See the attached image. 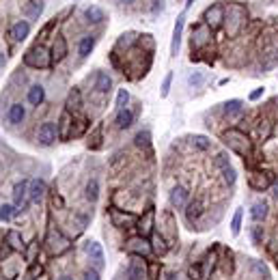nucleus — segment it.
I'll return each mask as SVG.
<instances>
[{
	"instance_id": "nucleus-11",
	"label": "nucleus",
	"mask_w": 278,
	"mask_h": 280,
	"mask_svg": "<svg viewBox=\"0 0 278 280\" xmlns=\"http://www.w3.org/2000/svg\"><path fill=\"white\" fill-rule=\"evenodd\" d=\"M183 24H186V15H179L175 22V31H173V41H170V56L179 54V45H181V33H183Z\"/></svg>"
},
{
	"instance_id": "nucleus-7",
	"label": "nucleus",
	"mask_w": 278,
	"mask_h": 280,
	"mask_svg": "<svg viewBox=\"0 0 278 280\" xmlns=\"http://www.w3.org/2000/svg\"><path fill=\"white\" fill-rule=\"evenodd\" d=\"M56 136H58V127H56L54 123L48 121V123H43V125L39 127V136H37V138H39V142H41L43 147H50L52 142L56 140Z\"/></svg>"
},
{
	"instance_id": "nucleus-47",
	"label": "nucleus",
	"mask_w": 278,
	"mask_h": 280,
	"mask_svg": "<svg viewBox=\"0 0 278 280\" xmlns=\"http://www.w3.org/2000/svg\"><path fill=\"white\" fill-rule=\"evenodd\" d=\"M99 138H102V127H97V129H95V134H93V140H95V142H93V149H97V147H99Z\"/></svg>"
},
{
	"instance_id": "nucleus-19",
	"label": "nucleus",
	"mask_w": 278,
	"mask_h": 280,
	"mask_svg": "<svg viewBox=\"0 0 278 280\" xmlns=\"http://www.w3.org/2000/svg\"><path fill=\"white\" fill-rule=\"evenodd\" d=\"M203 211H205L203 200L197 199V200H192L190 205H188V209H186V218L190 220V222H194V220H199L200 216H203Z\"/></svg>"
},
{
	"instance_id": "nucleus-24",
	"label": "nucleus",
	"mask_w": 278,
	"mask_h": 280,
	"mask_svg": "<svg viewBox=\"0 0 278 280\" xmlns=\"http://www.w3.org/2000/svg\"><path fill=\"white\" fill-rule=\"evenodd\" d=\"M24 106L22 104H13L9 108V112H7V119H9V123H13V125H17V123H22L24 121Z\"/></svg>"
},
{
	"instance_id": "nucleus-23",
	"label": "nucleus",
	"mask_w": 278,
	"mask_h": 280,
	"mask_svg": "<svg viewBox=\"0 0 278 280\" xmlns=\"http://www.w3.org/2000/svg\"><path fill=\"white\" fill-rule=\"evenodd\" d=\"M28 33H31V24L28 22H17L13 28H11V37H13L15 41H24L28 37Z\"/></svg>"
},
{
	"instance_id": "nucleus-18",
	"label": "nucleus",
	"mask_w": 278,
	"mask_h": 280,
	"mask_svg": "<svg viewBox=\"0 0 278 280\" xmlns=\"http://www.w3.org/2000/svg\"><path fill=\"white\" fill-rule=\"evenodd\" d=\"M250 218L254 222H263L265 218H268V202L265 200H257L254 205L250 207Z\"/></svg>"
},
{
	"instance_id": "nucleus-51",
	"label": "nucleus",
	"mask_w": 278,
	"mask_h": 280,
	"mask_svg": "<svg viewBox=\"0 0 278 280\" xmlns=\"http://www.w3.org/2000/svg\"><path fill=\"white\" fill-rule=\"evenodd\" d=\"M192 2H194V0H188V2H186V7H192Z\"/></svg>"
},
{
	"instance_id": "nucleus-8",
	"label": "nucleus",
	"mask_w": 278,
	"mask_h": 280,
	"mask_svg": "<svg viewBox=\"0 0 278 280\" xmlns=\"http://www.w3.org/2000/svg\"><path fill=\"white\" fill-rule=\"evenodd\" d=\"M147 278V265L140 257H136L134 261H129L127 265V280H145Z\"/></svg>"
},
{
	"instance_id": "nucleus-53",
	"label": "nucleus",
	"mask_w": 278,
	"mask_h": 280,
	"mask_svg": "<svg viewBox=\"0 0 278 280\" xmlns=\"http://www.w3.org/2000/svg\"><path fill=\"white\" fill-rule=\"evenodd\" d=\"M58 280H72V278H69V276H61V278H58Z\"/></svg>"
},
{
	"instance_id": "nucleus-37",
	"label": "nucleus",
	"mask_w": 278,
	"mask_h": 280,
	"mask_svg": "<svg viewBox=\"0 0 278 280\" xmlns=\"http://www.w3.org/2000/svg\"><path fill=\"white\" fill-rule=\"evenodd\" d=\"M37 252H39V240H35L31 243V248L26 250V261L28 263H35V257H37Z\"/></svg>"
},
{
	"instance_id": "nucleus-43",
	"label": "nucleus",
	"mask_w": 278,
	"mask_h": 280,
	"mask_svg": "<svg viewBox=\"0 0 278 280\" xmlns=\"http://www.w3.org/2000/svg\"><path fill=\"white\" fill-rule=\"evenodd\" d=\"M192 145L197 149H209V140L205 138V136H194L192 138Z\"/></svg>"
},
{
	"instance_id": "nucleus-49",
	"label": "nucleus",
	"mask_w": 278,
	"mask_h": 280,
	"mask_svg": "<svg viewBox=\"0 0 278 280\" xmlns=\"http://www.w3.org/2000/svg\"><path fill=\"white\" fill-rule=\"evenodd\" d=\"M252 237H254V241H259V240H261V229H259V226L252 231Z\"/></svg>"
},
{
	"instance_id": "nucleus-28",
	"label": "nucleus",
	"mask_w": 278,
	"mask_h": 280,
	"mask_svg": "<svg viewBox=\"0 0 278 280\" xmlns=\"http://www.w3.org/2000/svg\"><path fill=\"white\" fill-rule=\"evenodd\" d=\"M43 97H45L43 86H41V84H35V86H31V91H28V101H31L33 106H39L41 101H43Z\"/></svg>"
},
{
	"instance_id": "nucleus-35",
	"label": "nucleus",
	"mask_w": 278,
	"mask_h": 280,
	"mask_svg": "<svg viewBox=\"0 0 278 280\" xmlns=\"http://www.w3.org/2000/svg\"><path fill=\"white\" fill-rule=\"evenodd\" d=\"M13 213H15L13 205H0V220H2V222H9V220L13 218Z\"/></svg>"
},
{
	"instance_id": "nucleus-5",
	"label": "nucleus",
	"mask_w": 278,
	"mask_h": 280,
	"mask_svg": "<svg viewBox=\"0 0 278 280\" xmlns=\"http://www.w3.org/2000/svg\"><path fill=\"white\" fill-rule=\"evenodd\" d=\"M252 190H257V192H263V190H268L272 183H274V177L270 175V172H252L250 179H248Z\"/></svg>"
},
{
	"instance_id": "nucleus-54",
	"label": "nucleus",
	"mask_w": 278,
	"mask_h": 280,
	"mask_svg": "<svg viewBox=\"0 0 278 280\" xmlns=\"http://www.w3.org/2000/svg\"><path fill=\"white\" fill-rule=\"evenodd\" d=\"M123 2H127V4H129V2H134V0H123Z\"/></svg>"
},
{
	"instance_id": "nucleus-33",
	"label": "nucleus",
	"mask_w": 278,
	"mask_h": 280,
	"mask_svg": "<svg viewBox=\"0 0 278 280\" xmlns=\"http://www.w3.org/2000/svg\"><path fill=\"white\" fill-rule=\"evenodd\" d=\"M93 45H95V39H93V37H84V39H82L80 41V56L84 58V56L91 54Z\"/></svg>"
},
{
	"instance_id": "nucleus-36",
	"label": "nucleus",
	"mask_w": 278,
	"mask_h": 280,
	"mask_svg": "<svg viewBox=\"0 0 278 280\" xmlns=\"http://www.w3.org/2000/svg\"><path fill=\"white\" fill-rule=\"evenodd\" d=\"M239 229H241V209L235 211L233 220H231V231H233V235H239Z\"/></svg>"
},
{
	"instance_id": "nucleus-29",
	"label": "nucleus",
	"mask_w": 278,
	"mask_h": 280,
	"mask_svg": "<svg viewBox=\"0 0 278 280\" xmlns=\"http://www.w3.org/2000/svg\"><path fill=\"white\" fill-rule=\"evenodd\" d=\"M97 199H99V183H97V179H91L86 183V200L95 202Z\"/></svg>"
},
{
	"instance_id": "nucleus-22",
	"label": "nucleus",
	"mask_w": 278,
	"mask_h": 280,
	"mask_svg": "<svg viewBox=\"0 0 278 280\" xmlns=\"http://www.w3.org/2000/svg\"><path fill=\"white\" fill-rule=\"evenodd\" d=\"M117 127L119 129H127V127H132V123H134V112L132 110H127V108H121L119 110V115H117Z\"/></svg>"
},
{
	"instance_id": "nucleus-41",
	"label": "nucleus",
	"mask_w": 278,
	"mask_h": 280,
	"mask_svg": "<svg viewBox=\"0 0 278 280\" xmlns=\"http://www.w3.org/2000/svg\"><path fill=\"white\" fill-rule=\"evenodd\" d=\"M170 82H173V71H168L166 74V78H164V82H162V97H168V91H170Z\"/></svg>"
},
{
	"instance_id": "nucleus-17",
	"label": "nucleus",
	"mask_w": 278,
	"mask_h": 280,
	"mask_svg": "<svg viewBox=\"0 0 278 280\" xmlns=\"http://www.w3.org/2000/svg\"><path fill=\"white\" fill-rule=\"evenodd\" d=\"M209 37H211L209 26H197V28H194V33H192V47L205 45L207 41H209Z\"/></svg>"
},
{
	"instance_id": "nucleus-38",
	"label": "nucleus",
	"mask_w": 278,
	"mask_h": 280,
	"mask_svg": "<svg viewBox=\"0 0 278 280\" xmlns=\"http://www.w3.org/2000/svg\"><path fill=\"white\" fill-rule=\"evenodd\" d=\"M203 74H199V71H194V74H190V76H188V84H190V86H194V88H199L200 84H203Z\"/></svg>"
},
{
	"instance_id": "nucleus-40",
	"label": "nucleus",
	"mask_w": 278,
	"mask_h": 280,
	"mask_svg": "<svg viewBox=\"0 0 278 280\" xmlns=\"http://www.w3.org/2000/svg\"><path fill=\"white\" fill-rule=\"evenodd\" d=\"M149 140H151L149 132H138L136 134V145L138 147H149Z\"/></svg>"
},
{
	"instance_id": "nucleus-50",
	"label": "nucleus",
	"mask_w": 278,
	"mask_h": 280,
	"mask_svg": "<svg viewBox=\"0 0 278 280\" xmlns=\"http://www.w3.org/2000/svg\"><path fill=\"white\" fill-rule=\"evenodd\" d=\"M272 186H274V196L278 199V179H274V183H272Z\"/></svg>"
},
{
	"instance_id": "nucleus-48",
	"label": "nucleus",
	"mask_w": 278,
	"mask_h": 280,
	"mask_svg": "<svg viewBox=\"0 0 278 280\" xmlns=\"http://www.w3.org/2000/svg\"><path fill=\"white\" fill-rule=\"evenodd\" d=\"M261 95H263V88H257V91H252V93H250V99H252V101H257L259 97H261Z\"/></svg>"
},
{
	"instance_id": "nucleus-55",
	"label": "nucleus",
	"mask_w": 278,
	"mask_h": 280,
	"mask_svg": "<svg viewBox=\"0 0 278 280\" xmlns=\"http://www.w3.org/2000/svg\"><path fill=\"white\" fill-rule=\"evenodd\" d=\"M0 276H2V272H0ZM0 280H2V278H0Z\"/></svg>"
},
{
	"instance_id": "nucleus-32",
	"label": "nucleus",
	"mask_w": 278,
	"mask_h": 280,
	"mask_svg": "<svg viewBox=\"0 0 278 280\" xmlns=\"http://www.w3.org/2000/svg\"><path fill=\"white\" fill-rule=\"evenodd\" d=\"M220 170H222V179H224V183H227V186H233L235 179H238V172H235L233 166L227 164V166H224V168H220Z\"/></svg>"
},
{
	"instance_id": "nucleus-6",
	"label": "nucleus",
	"mask_w": 278,
	"mask_h": 280,
	"mask_svg": "<svg viewBox=\"0 0 278 280\" xmlns=\"http://www.w3.org/2000/svg\"><path fill=\"white\" fill-rule=\"evenodd\" d=\"M110 220H112V224L119 226V229H123V226L127 229V224L138 222V218H136L134 213H123L121 209H117V207H110Z\"/></svg>"
},
{
	"instance_id": "nucleus-39",
	"label": "nucleus",
	"mask_w": 278,
	"mask_h": 280,
	"mask_svg": "<svg viewBox=\"0 0 278 280\" xmlns=\"http://www.w3.org/2000/svg\"><path fill=\"white\" fill-rule=\"evenodd\" d=\"M41 274H43V267H41L39 263H31V270H28L26 276H28V280H37Z\"/></svg>"
},
{
	"instance_id": "nucleus-2",
	"label": "nucleus",
	"mask_w": 278,
	"mask_h": 280,
	"mask_svg": "<svg viewBox=\"0 0 278 280\" xmlns=\"http://www.w3.org/2000/svg\"><path fill=\"white\" fill-rule=\"evenodd\" d=\"M24 63L33 69H48L52 65V54L43 45H35L24 54Z\"/></svg>"
},
{
	"instance_id": "nucleus-45",
	"label": "nucleus",
	"mask_w": 278,
	"mask_h": 280,
	"mask_svg": "<svg viewBox=\"0 0 278 280\" xmlns=\"http://www.w3.org/2000/svg\"><path fill=\"white\" fill-rule=\"evenodd\" d=\"M82 280H99V272L97 270H86Z\"/></svg>"
},
{
	"instance_id": "nucleus-9",
	"label": "nucleus",
	"mask_w": 278,
	"mask_h": 280,
	"mask_svg": "<svg viewBox=\"0 0 278 280\" xmlns=\"http://www.w3.org/2000/svg\"><path fill=\"white\" fill-rule=\"evenodd\" d=\"M48 250H50V254H63L65 250H69V240H65V237L58 233H50L48 237Z\"/></svg>"
},
{
	"instance_id": "nucleus-52",
	"label": "nucleus",
	"mask_w": 278,
	"mask_h": 280,
	"mask_svg": "<svg viewBox=\"0 0 278 280\" xmlns=\"http://www.w3.org/2000/svg\"><path fill=\"white\" fill-rule=\"evenodd\" d=\"M168 280H177V276H175V274H170V276H168Z\"/></svg>"
},
{
	"instance_id": "nucleus-25",
	"label": "nucleus",
	"mask_w": 278,
	"mask_h": 280,
	"mask_svg": "<svg viewBox=\"0 0 278 280\" xmlns=\"http://www.w3.org/2000/svg\"><path fill=\"white\" fill-rule=\"evenodd\" d=\"M4 241L11 246V250H24V241H22V235L17 233V231H7V235H4Z\"/></svg>"
},
{
	"instance_id": "nucleus-27",
	"label": "nucleus",
	"mask_w": 278,
	"mask_h": 280,
	"mask_svg": "<svg viewBox=\"0 0 278 280\" xmlns=\"http://www.w3.org/2000/svg\"><path fill=\"white\" fill-rule=\"evenodd\" d=\"M95 88L99 93H108L112 88V78L108 74H104V71H99L97 74V80H95Z\"/></svg>"
},
{
	"instance_id": "nucleus-16",
	"label": "nucleus",
	"mask_w": 278,
	"mask_h": 280,
	"mask_svg": "<svg viewBox=\"0 0 278 280\" xmlns=\"http://www.w3.org/2000/svg\"><path fill=\"white\" fill-rule=\"evenodd\" d=\"M72 112L69 110H65L63 115H61V121H58V136H61V140H67L69 136H72Z\"/></svg>"
},
{
	"instance_id": "nucleus-3",
	"label": "nucleus",
	"mask_w": 278,
	"mask_h": 280,
	"mask_svg": "<svg viewBox=\"0 0 278 280\" xmlns=\"http://www.w3.org/2000/svg\"><path fill=\"white\" fill-rule=\"evenodd\" d=\"M246 9L244 7H239V4H231L229 7V15L224 17L227 20V35L229 37H233V35H238L241 31V26L246 24Z\"/></svg>"
},
{
	"instance_id": "nucleus-14",
	"label": "nucleus",
	"mask_w": 278,
	"mask_h": 280,
	"mask_svg": "<svg viewBox=\"0 0 278 280\" xmlns=\"http://www.w3.org/2000/svg\"><path fill=\"white\" fill-rule=\"evenodd\" d=\"M65 56H67V41H65L63 35H56L54 45H52V61L61 63Z\"/></svg>"
},
{
	"instance_id": "nucleus-13",
	"label": "nucleus",
	"mask_w": 278,
	"mask_h": 280,
	"mask_svg": "<svg viewBox=\"0 0 278 280\" xmlns=\"http://www.w3.org/2000/svg\"><path fill=\"white\" fill-rule=\"evenodd\" d=\"M45 181L43 179H33L31 186H28V199H31L33 202H39L41 199L45 196Z\"/></svg>"
},
{
	"instance_id": "nucleus-4",
	"label": "nucleus",
	"mask_w": 278,
	"mask_h": 280,
	"mask_svg": "<svg viewBox=\"0 0 278 280\" xmlns=\"http://www.w3.org/2000/svg\"><path fill=\"white\" fill-rule=\"evenodd\" d=\"M127 252L136 254V257H149L151 254V241L147 240V237L138 235V237H132V240H127Z\"/></svg>"
},
{
	"instance_id": "nucleus-10",
	"label": "nucleus",
	"mask_w": 278,
	"mask_h": 280,
	"mask_svg": "<svg viewBox=\"0 0 278 280\" xmlns=\"http://www.w3.org/2000/svg\"><path fill=\"white\" fill-rule=\"evenodd\" d=\"M28 186H31V181H20L17 186L13 188V200H15V207H22V209H26L28 205Z\"/></svg>"
},
{
	"instance_id": "nucleus-46",
	"label": "nucleus",
	"mask_w": 278,
	"mask_h": 280,
	"mask_svg": "<svg viewBox=\"0 0 278 280\" xmlns=\"http://www.w3.org/2000/svg\"><path fill=\"white\" fill-rule=\"evenodd\" d=\"M190 278H192V280H199V278H200V267H199V265H192V267H190Z\"/></svg>"
},
{
	"instance_id": "nucleus-42",
	"label": "nucleus",
	"mask_w": 278,
	"mask_h": 280,
	"mask_svg": "<svg viewBox=\"0 0 278 280\" xmlns=\"http://www.w3.org/2000/svg\"><path fill=\"white\" fill-rule=\"evenodd\" d=\"M127 101H129V93L125 91V88H121L119 95H117V106H119V110H121V108H125Z\"/></svg>"
},
{
	"instance_id": "nucleus-30",
	"label": "nucleus",
	"mask_w": 278,
	"mask_h": 280,
	"mask_svg": "<svg viewBox=\"0 0 278 280\" xmlns=\"http://www.w3.org/2000/svg\"><path fill=\"white\" fill-rule=\"evenodd\" d=\"M241 108H244V104H241L239 99H231L224 104V115L227 117H233V115H239Z\"/></svg>"
},
{
	"instance_id": "nucleus-34",
	"label": "nucleus",
	"mask_w": 278,
	"mask_h": 280,
	"mask_svg": "<svg viewBox=\"0 0 278 280\" xmlns=\"http://www.w3.org/2000/svg\"><path fill=\"white\" fill-rule=\"evenodd\" d=\"M153 250H156L158 254H166V250H168V246H166V241L162 240V235H156L153 237V246H151Z\"/></svg>"
},
{
	"instance_id": "nucleus-21",
	"label": "nucleus",
	"mask_w": 278,
	"mask_h": 280,
	"mask_svg": "<svg viewBox=\"0 0 278 280\" xmlns=\"http://www.w3.org/2000/svg\"><path fill=\"white\" fill-rule=\"evenodd\" d=\"M153 218H156V213H153V209H147L145 213V218H140L138 220V231H140V235L147 237L153 231Z\"/></svg>"
},
{
	"instance_id": "nucleus-12",
	"label": "nucleus",
	"mask_w": 278,
	"mask_h": 280,
	"mask_svg": "<svg viewBox=\"0 0 278 280\" xmlns=\"http://www.w3.org/2000/svg\"><path fill=\"white\" fill-rule=\"evenodd\" d=\"M224 20V9L220 7V4H214V7H209L205 11V24L207 26H211V28H216V26H220Z\"/></svg>"
},
{
	"instance_id": "nucleus-15",
	"label": "nucleus",
	"mask_w": 278,
	"mask_h": 280,
	"mask_svg": "<svg viewBox=\"0 0 278 280\" xmlns=\"http://www.w3.org/2000/svg\"><path fill=\"white\" fill-rule=\"evenodd\" d=\"M84 250H86V254L91 257V261H93V263H95L97 267L104 265V250H102V246H99L97 241H86Z\"/></svg>"
},
{
	"instance_id": "nucleus-20",
	"label": "nucleus",
	"mask_w": 278,
	"mask_h": 280,
	"mask_svg": "<svg viewBox=\"0 0 278 280\" xmlns=\"http://www.w3.org/2000/svg\"><path fill=\"white\" fill-rule=\"evenodd\" d=\"M186 202H188V190L183 186L173 188V192H170V205L173 207H183Z\"/></svg>"
},
{
	"instance_id": "nucleus-26",
	"label": "nucleus",
	"mask_w": 278,
	"mask_h": 280,
	"mask_svg": "<svg viewBox=\"0 0 278 280\" xmlns=\"http://www.w3.org/2000/svg\"><path fill=\"white\" fill-rule=\"evenodd\" d=\"M84 17L91 24H99V22H104L106 20V13H104V9H99V7H95V4H93V7H88L86 11H84Z\"/></svg>"
},
{
	"instance_id": "nucleus-1",
	"label": "nucleus",
	"mask_w": 278,
	"mask_h": 280,
	"mask_svg": "<svg viewBox=\"0 0 278 280\" xmlns=\"http://www.w3.org/2000/svg\"><path fill=\"white\" fill-rule=\"evenodd\" d=\"M224 140H227V145L233 149L235 153H239L241 158H248L252 153V142L248 140V136L244 132H239V129H229V132H224Z\"/></svg>"
},
{
	"instance_id": "nucleus-31",
	"label": "nucleus",
	"mask_w": 278,
	"mask_h": 280,
	"mask_svg": "<svg viewBox=\"0 0 278 280\" xmlns=\"http://www.w3.org/2000/svg\"><path fill=\"white\" fill-rule=\"evenodd\" d=\"M67 110L69 112H78L80 110V91H74L69 93V97H67Z\"/></svg>"
},
{
	"instance_id": "nucleus-44",
	"label": "nucleus",
	"mask_w": 278,
	"mask_h": 280,
	"mask_svg": "<svg viewBox=\"0 0 278 280\" xmlns=\"http://www.w3.org/2000/svg\"><path fill=\"white\" fill-rule=\"evenodd\" d=\"M11 252H13V250H11V246H9L7 241H4V243H0V261H4V259H7L9 254H11Z\"/></svg>"
}]
</instances>
